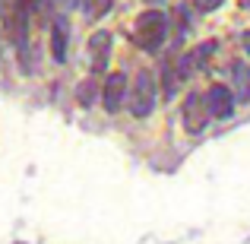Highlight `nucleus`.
I'll list each match as a JSON object with an SVG mask.
<instances>
[{
	"mask_svg": "<svg viewBox=\"0 0 250 244\" xmlns=\"http://www.w3.org/2000/svg\"><path fill=\"white\" fill-rule=\"evenodd\" d=\"M168 35V16L162 10H146L143 16H136L133 25V42L140 44L143 51H159L162 42Z\"/></svg>",
	"mask_w": 250,
	"mask_h": 244,
	"instance_id": "1",
	"label": "nucleus"
},
{
	"mask_svg": "<svg viewBox=\"0 0 250 244\" xmlns=\"http://www.w3.org/2000/svg\"><path fill=\"white\" fill-rule=\"evenodd\" d=\"M155 98H159V80H155L149 70L136 73L133 89H130V111L136 117H149L155 108Z\"/></svg>",
	"mask_w": 250,
	"mask_h": 244,
	"instance_id": "2",
	"label": "nucleus"
},
{
	"mask_svg": "<svg viewBox=\"0 0 250 244\" xmlns=\"http://www.w3.org/2000/svg\"><path fill=\"white\" fill-rule=\"evenodd\" d=\"M184 127H187V133H203L209 124V111H206V98L200 95V92H190L187 98H184Z\"/></svg>",
	"mask_w": 250,
	"mask_h": 244,
	"instance_id": "3",
	"label": "nucleus"
},
{
	"mask_svg": "<svg viewBox=\"0 0 250 244\" xmlns=\"http://www.w3.org/2000/svg\"><path fill=\"white\" fill-rule=\"evenodd\" d=\"M206 111H209V117H219V121H225V117H231L234 114V95H231V89L228 86H209V92L206 95Z\"/></svg>",
	"mask_w": 250,
	"mask_h": 244,
	"instance_id": "4",
	"label": "nucleus"
},
{
	"mask_svg": "<svg viewBox=\"0 0 250 244\" xmlns=\"http://www.w3.org/2000/svg\"><path fill=\"white\" fill-rule=\"evenodd\" d=\"M124 92H127V76H124V73H108V80H104V86H102L104 111H121Z\"/></svg>",
	"mask_w": 250,
	"mask_h": 244,
	"instance_id": "5",
	"label": "nucleus"
},
{
	"mask_svg": "<svg viewBox=\"0 0 250 244\" xmlns=\"http://www.w3.org/2000/svg\"><path fill=\"white\" fill-rule=\"evenodd\" d=\"M108 48H111V35L108 32H95L89 38V54H92V73H104V64H108Z\"/></svg>",
	"mask_w": 250,
	"mask_h": 244,
	"instance_id": "6",
	"label": "nucleus"
},
{
	"mask_svg": "<svg viewBox=\"0 0 250 244\" xmlns=\"http://www.w3.org/2000/svg\"><path fill=\"white\" fill-rule=\"evenodd\" d=\"M231 95L234 102H250V67L244 61H231Z\"/></svg>",
	"mask_w": 250,
	"mask_h": 244,
	"instance_id": "7",
	"label": "nucleus"
},
{
	"mask_svg": "<svg viewBox=\"0 0 250 244\" xmlns=\"http://www.w3.org/2000/svg\"><path fill=\"white\" fill-rule=\"evenodd\" d=\"M67 35H70L67 19L57 16V19H54V25H51V54H54V61H57V64L67 61Z\"/></svg>",
	"mask_w": 250,
	"mask_h": 244,
	"instance_id": "8",
	"label": "nucleus"
},
{
	"mask_svg": "<svg viewBox=\"0 0 250 244\" xmlns=\"http://www.w3.org/2000/svg\"><path fill=\"white\" fill-rule=\"evenodd\" d=\"M177 83H181L177 67H174V64H165V70H162V92H165V98H171L177 92Z\"/></svg>",
	"mask_w": 250,
	"mask_h": 244,
	"instance_id": "9",
	"label": "nucleus"
},
{
	"mask_svg": "<svg viewBox=\"0 0 250 244\" xmlns=\"http://www.w3.org/2000/svg\"><path fill=\"white\" fill-rule=\"evenodd\" d=\"M95 95H98L95 80H85L80 89H76V98H80V105H92V102H95Z\"/></svg>",
	"mask_w": 250,
	"mask_h": 244,
	"instance_id": "10",
	"label": "nucleus"
},
{
	"mask_svg": "<svg viewBox=\"0 0 250 244\" xmlns=\"http://www.w3.org/2000/svg\"><path fill=\"white\" fill-rule=\"evenodd\" d=\"M83 3H85V13H89L92 19H98L102 13L111 10V0H83Z\"/></svg>",
	"mask_w": 250,
	"mask_h": 244,
	"instance_id": "11",
	"label": "nucleus"
},
{
	"mask_svg": "<svg viewBox=\"0 0 250 244\" xmlns=\"http://www.w3.org/2000/svg\"><path fill=\"white\" fill-rule=\"evenodd\" d=\"M193 6L203 10V13H209V10H215V6H222V0H193Z\"/></svg>",
	"mask_w": 250,
	"mask_h": 244,
	"instance_id": "12",
	"label": "nucleus"
},
{
	"mask_svg": "<svg viewBox=\"0 0 250 244\" xmlns=\"http://www.w3.org/2000/svg\"><path fill=\"white\" fill-rule=\"evenodd\" d=\"M244 51H247V57H250V32H244Z\"/></svg>",
	"mask_w": 250,
	"mask_h": 244,
	"instance_id": "13",
	"label": "nucleus"
},
{
	"mask_svg": "<svg viewBox=\"0 0 250 244\" xmlns=\"http://www.w3.org/2000/svg\"><path fill=\"white\" fill-rule=\"evenodd\" d=\"M19 3H22V6H29V3H32V0H19Z\"/></svg>",
	"mask_w": 250,
	"mask_h": 244,
	"instance_id": "14",
	"label": "nucleus"
},
{
	"mask_svg": "<svg viewBox=\"0 0 250 244\" xmlns=\"http://www.w3.org/2000/svg\"><path fill=\"white\" fill-rule=\"evenodd\" d=\"M244 6H247V10H250V0H244Z\"/></svg>",
	"mask_w": 250,
	"mask_h": 244,
	"instance_id": "15",
	"label": "nucleus"
},
{
	"mask_svg": "<svg viewBox=\"0 0 250 244\" xmlns=\"http://www.w3.org/2000/svg\"><path fill=\"white\" fill-rule=\"evenodd\" d=\"M149 3H162V0H149Z\"/></svg>",
	"mask_w": 250,
	"mask_h": 244,
	"instance_id": "16",
	"label": "nucleus"
},
{
	"mask_svg": "<svg viewBox=\"0 0 250 244\" xmlns=\"http://www.w3.org/2000/svg\"><path fill=\"white\" fill-rule=\"evenodd\" d=\"M0 51H3V44H0Z\"/></svg>",
	"mask_w": 250,
	"mask_h": 244,
	"instance_id": "17",
	"label": "nucleus"
}]
</instances>
